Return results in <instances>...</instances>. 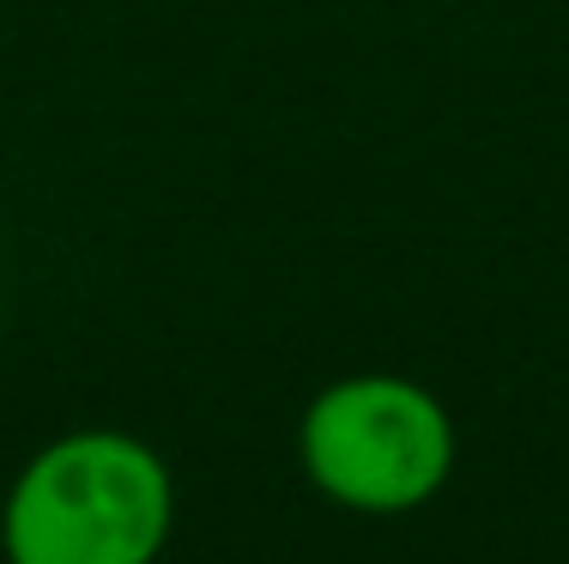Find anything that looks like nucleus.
<instances>
[{
    "label": "nucleus",
    "mask_w": 569,
    "mask_h": 564,
    "mask_svg": "<svg viewBox=\"0 0 569 564\" xmlns=\"http://www.w3.org/2000/svg\"><path fill=\"white\" fill-rule=\"evenodd\" d=\"M176 528L164 455L128 432H67L19 467L0 509L7 564H158Z\"/></svg>",
    "instance_id": "obj_1"
},
{
    "label": "nucleus",
    "mask_w": 569,
    "mask_h": 564,
    "mask_svg": "<svg viewBox=\"0 0 569 564\" xmlns=\"http://www.w3.org/2000/svg\"><path fill=\"white\" fill-rule=\"evenodd\" d=\"M303 474L328 504L358 516L425 509L455 474V419L412 376H340L297 425Z\"/></svg>",
    "instance_id": "obj_2"
}]
</instances>
